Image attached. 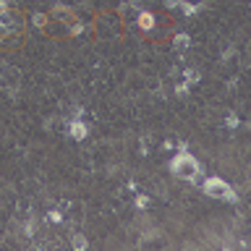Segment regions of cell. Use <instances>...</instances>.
Returning a JSON list of instances; mask_svg holds the SVG:
<instances>
[{
	"instance_id": "cell-11",
	"label": "cell",
	"mask_w": 251,
	"mask_h": 251,
	"mask_svg": "<svg viewBox=\"0 0 251 251\" xmlns=\"http://www.w3.org/2000/svg\"><path fill=\"white\" fill-rule=\"evenodd\" d=\"M87 32H92V21H79V19H76L73 24L68 26V34H71V37H81Z\"/></svg>"
},
{
	"instance_id": "cell-13",
	"label": "cell",
	"mask_w": 251,
	"mask_h": 251,
	"mask_svg": "<svg viewBox=\"0 0 251 251\" xmlns=\"http://www.w3.org/2000/svg\"><path fill=\"white\" fill-rule=\"evenodd\" d=\"M199 79H202L199 68H183V81L186 84H199Z\"/></svg>"
},
{
	"instance_id": "cell-9",
	"label": "cell",
	"mask_w": 251,
	"mask_h": 251,
	"mask_svg": "<svg viewBox=\"0 0 251 251\" xmlns=\"http://www.w3.org/2000/svg\"><path fill=\"white\" fill-rule=\"evenodd\" d=\"M204 0H178V8H181V13L183 16H196L199 11H204Z\"/></svg>"
},
{
	"instance_id": "cell-23",
	"label": "cell",
	"mask_w": 251,
	"mask_h": 251,
	"mask_svg": "<svg viewBox=\"0 0 251 251\" xmlns=\"http://www.w3.org/2000/svg\"><path fill=\"white\" fill-rule=\"evenodd\" d=\"M162 3H165V8H170V11L178 8V0H162Z\"/></svg>"
},
{
	"instance_id": "cell-14",
	"label": "cell",
	"mask_w": 251,
	"mask_h": 251,
	"mask_svg": "<svg viewBox=\"0 0 251 251\" xmlns=\"http://www.w3.org/2000/svg\"><path fill=\"white\" fill-rule=\"evenodd\" d=\"M29 21H32V26H37V29H45V26H47V16H45L42 11H34Z\"/></svg>"
},
{
	"instance_id": "cell-12",
	"label": "cell",
	"mask_w": 251,
	"mask_h": 251,
	"mask_svg": "<svg viewBox=\"0 0 251 251\" xmlns=\"http://www.w3.org/2000/svg\"><path fill=\"white\" fill-rule=\"evenodd\" d=\"M71 246H73V251H87V249H89L87 235H84L81 230H73V233H71Z\"/></svg>"
},
{
	"instance_id": "cell-2",
	"label": "cell",
	"mask_w": 251,
	"mask_h": 251,
	"mask_svg": "<svg viewBox=\"0 0 251 251\" xmlns=\"http://www.w3.org/2000/svg\"><path fill=\"white\" fill-rule=\"evenodd\" d=\"M0 89H5L11 97L19 94V89H21V71L16 66H11V63L0 66Z\"/></svg>"
},
{
	"instance_id": "cell-24",
	"label": "cell",
	"mask_w": 251,
	"mask_h": 251,
	"mask_svg": "<svg viewBox=\"0 0 251 251\" xmlns=\"http://www.w3.org/2000/svg\"><path fill=\"white\" fill-rule=\"evenodd\" d=\"M162 149L167 152V149H176V141H173V139H165L162 141Z\"/></svg>"
},
{
	"instance_id": "cell-22",
	"label": "cell",
	"mask_w": 251,
	"mask_h": 251,
	"mask_svg": "<svg viewBox=\"0 0 251 251\" xmlns=\"http://www.w3.org/2000/svg\"><path fill=\"white\" fill-rule=\"evenodd\" d=\"M225 126L228 128H238V118H235V113H230V115L225 118Z\"/></svg>"
},
{
	"instance_id": "cell-17",
	"label": "cell",
	"mask_w": 251,
	"mask_h": 251,
	"mask_svg": "<svg viewBox=\"0 0 251 251\" xmlns=\"http://www.w3.org/2000/svg\"><path fill=\"white\" fill-rule=\"evenodd\" d=\"M45 220H47V223H52V225H58V223H63V212H60V209H50Z\"/></svg>"
},
{
	"instance_id": "cell-3",
	"label": "cell",
	"mask_w": 251,
	"mask_h": 251,
	"mask_svg": "<svg viewBox=\"0 0 251 251\" xmlns=\"http://www.w3.org/2000/svg\"><path fill=\"white\" fill-rule=\"evenodd\" d=\"M24 32V19H21V13L16 11H5L3 16H0V37H11V34H21Z\"/></svg>"
},
{
	"instance_id": "cell-16",
	"label": "cell",
	"mask_w": 251,
	"mask_h": 251,
	"mask_svg": "<svg viewBox=\"0 0 251 251\" xmlns=\"http://www.w3.org/2000/svg\"><path fill=\"white\" fill-rule=\"evenodd\" d=\"M134 207L139 209V212H144L149 207V196L147 194H136V199H134Z\"/></svg>"
},
{
	"instance_id": "cell-21",
	"label": "cell",
	"mask_w": 251,
	"mask_h": 251,
	"mask_svg": "<svg viewBox=\"0 0 251 251\" xmlns=\"http://www.w3.org/2000/svg\"><path fill=\"white\" fill-rule=\"evenodd\" d=\"M58 123H60V118H47L45 120V131H55Z\"/></svg>"
},
{
	"instance_id": "cell-19",
	"label": "cell",
	"mask_w": 251,
	"mask_h": 251,
	"mask_svg": "<svg viewBox=\"0 0 251 251\" xmlns=\"http://www.w3.org/2000/svg\"><path fill=\"white\" fill-rule=\"evenodd\" d=\"M238 199H241V196H238V191H235V188L230 186V188H228V194H225V199H223V202H230V204H238Z\"/></svg>"
},
{
	"instance_id": "cell-7",
	"label": "cell",
	"mask_w": 251,
	"mask_h": 251,
	"mask_svg": "<svg viewBox=\"0 0 251 251\" xmlns=\"http://www.w3.org/2000/svg\"><path fill=\"white\" fill-rule=\"evenodd\" d=\"M50 19H55L58 24L71 26L73 21H76V11L68 8V5H63V3H55V5H52V11H50Z\"/></svg>"
},
{
	"instance_id": "cell-6",
	"label": "cell",
	"mask_w": 251,
	"mask_h": 251,
	"mask_svg": "<svg viewBox=\"0 0 251 251\" xmlns=\"http://www.w3.org/2000/svg\"><path fill=\"white\" fill-rule=\"evenodd\" d=\"M92 24L97 26V32H100L102 37H115L120 21H118V16H100L97 21H92Z\"/></svg>"
},
{
	"instance_id": "cell-1",
	"label": "cell",
	"mask_w": 251,
	"mask_h": 251,
	"mask_svg": "<svg viewBox=\"0 0 251 251\" xmlns=\"http://www.w3.org/2000/svg\"><path fill=\"white\" fill-rule=\"evenodd\" d=\"M170 173L176 178L181 181H188V183H199V178H202V173H204V167L202 162L196 160L191 152H178L176 157H173V162H170Z\"/></svg>"
},
{
	"instance_id": "cell-20",
	"label": "cell",
	"mask_w": 251,
	"mask_h": 251,
	"mask_svg": "<svg viewBox=\"0 0 251 251\" xmlns=\"http://www.w3.org/2000/svg\"><path fill=\"white\" fill-rule=\"evenodd\" d=\"M139 144H141V147H139V152H141V155H149V149H152V147H149V144H152V139H149V136H141V141H139Z\"/></svg>"
},
{
	"instance_id": "cell-18",
	"label": "cell",
	"mask_w": 251,
	"mask_h": 251,
	"mask_svg": "<svg viewBox=\"0 0 251 251\" xmlns=\"http://www.w3.org/2000/svg\"><path fill=\"white\" fill-rule=\"evenodd\" d=\"M173 92H176L178 97H186L188 92H191V84H186V81H178V84H176V89H173Z\"/></svg>"
},
{
	"instance_id": "cell-8",
	"label": "cell",
	"mask_w": 251,
	"mask_h": 251,
	"mask_svg": "<svg viewBox=\"0 0 251 251\" xmlns=\"http://www.w3.org/2000/svg\"><path fill=\"white\" fill-rule=\"evenodd\" d=\"M136 24H139V29H141V32H155V26H157V19H155V13H149V11L139 8V13H136Z\"/></svg>"
},
{
	"instance_id": "cell-10",
	"label": "cell",
	"mask_w": 251,
	"mask_h": 251,
	"mask_svg": "<svg viewBox=\"0 0 251 251\" xmlns=\"http://www.w3.org/2000/svg\"><path fill=\"white\" fill-rule=\"evenodd\" d=\"M37 230H40V220H37V215H34L32 209H29V215H26V220H24V225H21V233H24L26 238H34Z\"/></svg>"
},
{
	"instance_id": "cell-4",
	"label": "cell",
	"mask_w": 251,
	"mask_h": 251,
	"mask_svg": "<svg viewBox=\"0 0 251 251\" xmlns=\"http://www.w3.org/2000/svg\"><path fill=\"white\" fill-rule=\"evenodd\" d=\"M228 188H230V183H225V181L217 178V176H209V178L202 181V194L212 196V199H225Z\"/></svg>"
},
{
	"instance_id": "cell-5",
	"label": "cell",
	"mask_w": 251,
	"mask_h": 251,
	"mask_svg": "<svg viewBox=\"0 0 251 251\" xmlns=\"http://www.w3.org/2000/svg\"><path fill=\"white\" fill-rule=\"evenodd\" d=\"M66 134L71 136L73 141H84L89 136V126H87V120L84 118H71L66 123Z\"/></svg>"
},
{
	"instance_id": "cell-15",
	"label": "cell",
	"mask_w": 251,
	"mask_h": 251,
	"mask_svg": "<svg viewBox=\"0 0 251 251\" xmlns=\"http://www.w3.org/2000/svg\"><path fill=\"white\" fill-rule=\"evenodd\" d=\"M173 42H176V47H178V50H186V47H191V37H188V34H183V32H181V34H176V40H173Z\"/></svg>"
}]
</instances>
